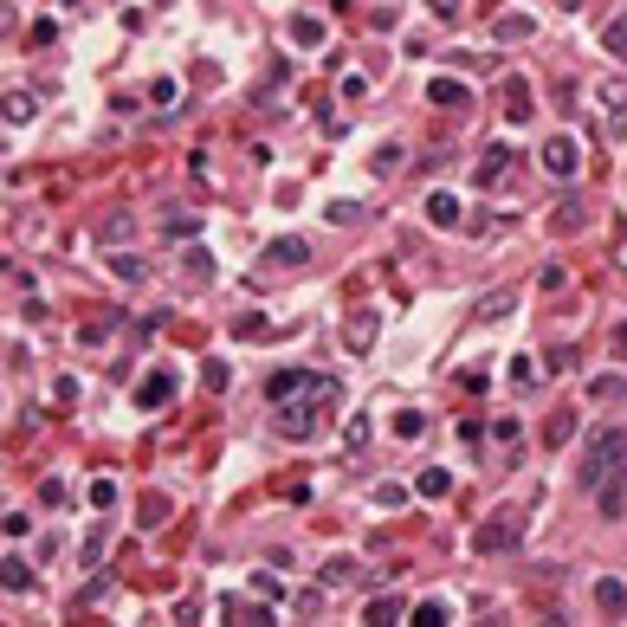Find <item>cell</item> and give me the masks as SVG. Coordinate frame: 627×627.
<instances>
[{
    "mask_svg": "<svg viewBox=\"0 0 627 627\" xmlns=\"http://www.w3.org/2000/svg\"><path fill=\"white\" fill-rule=\"evenodd\" d=\"M375 505L381 511H401L407 505V485H375Z\"/></svg>",
    "mask_w": 627,
    "mask_h": 627,
    "instance_id": "38",
    "label": "cell"
},
{
    "mask_svg": "<svg viewBox=\"0 0 627 627\" xmlns=\"http://www.w3.org/2000/svg\"><path fill=\"white\" fill-rule=\"evenodd\" d=\"M407 614V602H401V595H375V602H369V621L381 627V621H401Z\"/></svg>",
    "mask_w": 627,
    "mask_h": 627,
    "instance_id": "28",
    "label": "cell"
},
{
    "mask_svg": "<svg viewBox=\"0 0 627 627\" xmlns=\"http://www.w3.org/2000/svg\"><path fill=\"white\" fill-rule=\"evenodd\" d=\"M265 330H272V323H265V317H239V323H233V337H239V343H259Z\"/></svg>",
    "mask_w": 627,
    "mask_h": 627,
    "instance_id": "35",
    "label": "cell"
},
{
    "mask_svg": "<svg viewBox=\"0 0 627 627\" xmlns=\"http://www.w3.org/2000/svg\"><path fill=\"white\" fill-rule=\"evenodd\" d=\"M317 414H323V407L297 395V401H279V414H272V421H279L285 440H311V433H317Z\"/></svg>",
    "mask_w": 627,
    "mask_h": 627,
    "instance_id": "4",
    "label": "cell"
},
{
    "mask_svg": "<svg viewBox=\"0 0 627 627\" xmlns=\"http://www.w3.org/2000/svg\"><path fill=\"white\" fill-rule=\"evenodd\" d=\"M305 259H311V239L305 233H279L265 247V265H305Z\"/></svg>",
    "mask_w": 627,
    "mask_h": 627,
    "instance_id": "11",
    "label": "cell"
},
{
    "mask_svg": "<svg viewBox=\"0 0 627 627\" xmlns=\"http://www.w3.org/2000/svg\"><path fill=\"white\" fill-rule=\"evenodd\" d=\"M517 543H524V511H492L472 531V550L479 556H505V550H517Z\"/></svg>",
    "mask_w": 627,
    "mask_h": 627,
    "instance_id": "2",
    "label": "cell"
},
{
    "mask_svg": "<svg viewBox=\"0 0 627 627\" xmlns=\"http://www.w3.org/2000/svg\"><path fill=\"white\" fill-rule=\"evenodd\" d=\"M595 97H602L608 136H627V78H602V85H595Z\"/></svg>",
    "mask_w": 627,
    "mask_h": 627,
    "instance_id": "5",
    "label": "cell"
},
{
    "mask_svg": "<svg viewBox=\"0 0 627 627\" xmlns=\"http://www.w3.org/2000/svg\"><path fill=\"white\" fill-rule=\"evenodd\" d=\"M305 389H311V375H305V369H279V375L265 381V401L279 407V401H297V395H305Z\"/></svg>",
    "mask_w": 627,
    "mask_h": 627,
    "instance_id": "13",
    "label": "cell"
},
{
    "mask_svg": "<svg viewBox=\"0 0 627 627\" xmlns=\"http://www.w3.org/2000/svg\"><path fill=\"white\" fill-rule=\"evenodd\" d=\"M104 239H111V247H117V239H130V213H111V221H104Z\"/></svg>",
    "mask_w": 627,
    "mask_h": 627,
    "instance_id": "42",
    "label": "cell"
},
{
    "mask_svg": "<svg viewBox=\"0 0 627 627\" xmlns=\"http://www.w3.org/2000/svg\"><path fill=\"white\" fill-rule=\"evenodd\" d=\"M414 492H421V498H447V492H453V472H447V466H427V472L414 479Z\"/></svg>",
    "mask_w": 627,
    "mask_h": 627,
    "instance_id": "25",
    "label": "cell"
},
{
    "mask_svg": "<svg viewBox=\"0 0 627 627\" xmlns=\"http://www.w3.org/2000/svg\"><path fill=\"white\" fill-rule=\"evenodd\" d=\"M104 550H111V524H97V531L85 537V569H97V563H104Z\"/></svg>",
    "mask_w": 627,
    "mask_h": 627,
    "instance_id": "31",
    "label": "cell"
},
{
    "mask_svg": "<svg viewBox=\"0 0 627 627\" xmlns=\"http://www.w3.org/2000/svg\"><path fill=\"white\" fill-rule=\"evenodd\" d=\"M407 621H414V627H447V621H453V608L440 602V595H427V602L407 608Z\"/></svg>",
    "mask_w": 627,
    "mask_h": 627,
    "instance_id": "17",
    "label": "cell"
},
{
    "mask_svg": "<svg viewBox=\"0 0 627 627\" xmlns=\"http://www.w3.org/2000/svg\"><path fill=\"white\" fill-rule=\"evenodd\" d=\"M602 46H608V52H614V59H627V13H621V20H608V26H602Z\"/></svg>",
    "mask_w": 627,
    "mask_h": 627,
    "instance_id": "32",
    "label": "cell"
},
{
    "mask_svg": "<svg viewBox=\"0 0 627 627\" xmlns=\"http://www.w3.org/2000/svg\"><path fill=\"white\" fill-rule=\"evenodd\" d=\"M543 175H556V181H576L582 175V143L576 136H543Z\"/></svg>",
    "mask_w": 627,
    "mask_h": 627,
    "instance_id": "3",
    "label": "cell"
},
{
    "mask_svg": "<svg viewBox=\"0 0 627 627\" xmlns=\"http://www.w3.org/2000/svg\"><path fill=\"white\" fill-rule=\"evenodd\" d=\"M427 104H433V111H466V104H472V91L466 85H459V78H427Z\"/></svg>",
    "mask_w": 627,
    "mask_h": 627,
    "instance_id": "6",
    "label": "cell"
},
{
    "mask_svg": "<svg viewBox=\"0 0 627 627\" xmlns=\"http://www.w3.org/2000/svg\"><path fill=\"white\" fill-rule=\"evenodd\" d=\"M505 111H511V123H531V85H524V78H505Z\"/></svg>",
    "mask_w": 627,
    "mask_h": 627,
    "instance_id": "22",
    "label": "cell"
},
{
    "mask_svg": "<svg viewBox=\"0 0 627 627\" xmlns=\"http://www.w3.org/2000/svg\"><path fill=\"white\" fill-rule=\"evenodd\" d=\"M427 13H433V20H447V26H453V20H459V0H427Z\"/></svg>",
    "mask_w": 627,
    "mask_h": 627,
    "instance_id": "43",
    "label": "cell"
},
{
    "mask_svg": "<svg viewBox=\"0 0 627 627\" xmlns=\"http://www.w3.org/2000/svg\"><path fill=\"white\" fill-rule=\"evenodd\" d=\"M233 381V363H207V389H227Z\"/></svg>",
    "mask_w": 627,
    "mask_h": 627,
    "instance_id": "45",
    "label": "cell"
},
{
    "mask_svg": "<svg viewBox=\"0 0 627 627\" xmlns=\"http://www.w3.org/2000/svg\"><path fill=\"white\" fill-rule=\"evenodd\" d=\"M576 407H556V414H550V427H543V440H550V447H569V440H576Z\"/></svg>",
    "mask_w": 627,
    "mask_h": 627,
    "instance_id": "18",
    "label": "cell"
},
{
    "mask_svg": "<svg viewBox=\"0 0 627 627\" xmlns=\"http://www.w3.org/2000/svg\"><path fill=\"white\" fill-rule=\"evenodd\" d=\"M421 213H427V227H466V213H459V201L447 195V188H427Z\"/></svg>",
    "mask_w": 627,
    "mask_h": 627,
    "instance_id": "9",
    "label": "cell"
},
{
    "mask_svg": "<svg viewBox=\"0 0 627 627\" xmlns=\"http://www.w3.org/2000/svg\"><path fill=\"white\" fill-rule=\"evenodd\" d=\"M375 323H381V311H356V317L343 323V343H349V349H369V343H375Z\"/></svg>",
    "mask_w": 627,
    "mask_h": 627,
    "instance_id": "15",
    "label": "cell"
},
{
    "mask_svg": "<svg viewBox=\"0 0 627 627\" xmlns=\"http://www.w3.org/2000/svg\"><path fill=\"white\" fill-rule=\"evenodd\" d=\"M627 472V433L621 427H595L589 433V453H582V492H602L608 479Z\"/></svg>",
    "mask_w": 627,
    "mask_h": 627,
    "instance_id": "1",
    "label": "cell"
},
{
    "mask_svg": "<svg viewBox=\"0 0 627 627\" xmlns=\"http://www.w3.org/2000/svg\"><path fill=\"white\" fill-rule=\"evenodd\" d=\"M323 221H330V227H356L363 221V201H330V207H323Z\"/></svg>",
    "mask_w": 627,
    "mask_h": 627,
    "instance_id": "29",
    "label": "cell"
},
{
    "mask_svg": "<svg viewBox=\"0 0 627 627\" xmlns=\"http://www.w3.org/2000/svg\"><path fill=\"white\" fill-rule=\"evenodd\" d=\"M149 97H155V104H175V111H181V85H175V78H155Z\"/></svg>",
    "mask_w": 627,
    "mask_h": 627,
    "instance_id": "39",
    "label": "cell"
},
{
    "mask_svg": "<svg viewBox=\"0 0 627 627\" xmlns=\"http://www.w3.org/2000/svg\"><path fill=\"white\" fill-rule=\"evenodd\" d=\"M175 395V369H149L143 381H136V407H162Z\"/></svg>",
    "mask_w": 627,
    "mask_h": 627,
    "instance_id": "12",
    "label": "cell"
},
{
    "mask_svg": "<svg viewBox=\"0 0 627 627\" xmlns=\"http://www.w3.org/2000/svg\"><path fill=\"white\" fill-rule=\"evenodd\" d=\"M175 272H181L188 291H201V285H213V253L207 247H181V265Z\"/></svg>",
    "mask_w": 627,
    "mask_h": 627,
    "instance_id": "8",
    "label": "cell"
},
{
    "mask_svg": "<svg viewBox=\"0 0 627 627\" xmlns=\"http://www.w3.org/2000/svg\"><path fill=\"white\" fill-rule=\"evenodd\" d=\"M401 162H407V149H401V143H381V149L369 155V175L389 181V175H401Z\"/></svg>",
    "mask_w": 627,
    "mask_h": 627,
    "instance_id": "20",
    "label": "cell"
},
{
    "mask_svg": "<svg viewBox=\"0 0 627 627\" xmlns=\"http://www.w3.org/2000/svg\"><path fill=\"white\" fill-rule=\"evenodd\" d=\"M363 440H369V414H349V427H343V453H363Z\"/></svg>",
    "mask_w": 627,
    "mask_h": 627,
    "instance_id": "33",
    "label": "cell"
},
{
    "mask_svg": "<svg viewBox=\"0 0 627 627\" xmlns=\"http://www.w3.org/2000/svg\"><path fill=\"white\" fill-rule=\"evenodd\" d=\"M595 608H602V614H627V582L602 576V582H595Z\"/></svg>",
    "mask_w": 627,
    "mask_h": 627,
    "instance_id": "16",
    "label": "cell"
},
{
    "mask_svg": "<svg viewBox=\"0 0 627 627\" xmlns=\"http://www.w3.org/2000/svg\"><path fill=\"white\" fill-rule=\"evenodd\" d=\"M589 401H595V407L627 401V381H621V375H595V381H589Z\"/></svg>",
    "mask_w": 627,
    "mask_h": 627,
    "instance_id": "21",
    "label": "cell"
},
{
    "mask_svg": "<svg viewBox=\"0 0 627 627\" xmlns=\"http://www.w3.org/2000/svg\"><path fill=\"white\" fill-rule=\"evenodd\" d=\"M614 253H621V265H627V221H621V239H614Z\"/></svg>",
    "mask_w": 627,
    "mask_h": 627,
    "instance_id": "47",
    "label": "cell"
},
{
    "mask_svg": "<svg viewBox=\"0 0 627 627\" xmlns=\"http://www.w3.org/2000/svg\"><path fill=\"white\" fill-rule=\"evenodd\" d=\"M395 440H421V433H427V414H421V407H395Z\"/></svg>",
    "mask_w": 627,
    "mask_h": 627,
    "instance_id": "23",
    "label": "cell"
},
{
    "mask_svg": "<svg viewBox=\"0 0 627 627\" xmlns=\"http://www.w3.org/2000/svg\"><path fill=\"white\" fill-rule=\"evenodd\" d=\"M511 381H517V389H531V381H537V369H531V356H517V363H511Z\"/></svg>",
    "mask_w": 627,
    "mask_h": 627,
    "instance_id": "44",
    "label": "cell"
},
{
    "mask_svg": "<svg viewBox=\"0 0 627 627\" xmlns=\"http://www.w3.org/2000/svg\"><path fill=\"white\" fill-rule=\"evenodd\" d=\"M582 227V201H563V213H556V233H576Z\"/></svg>",
    "mask_w": 627,
    "mask_h": 627,
    "instance_id": "40",
    "label": "cell"
},
{
    "mask_svg": "<svg viewBox=\"0 0 627 627\" xmlns=\"http://www.w3.org/2000/svg\"><path fill=\"white\" fill-rule=\"evenodd\" d=\"M111 272H117L123 285H143V279H149V265L136 259V253H111Z\"/></svg>",
    "mask_w": 627,
    "mask_h": 627,
    "instance_id": "27",
    "label": "cell"
},
{
    "mask_svg": "<svg viewBox=\"0 0 627 627\" xmlns=\"http://www.w3.org/2000/svg\"><path fill=\"white\" fill-rule=\"evenodd\" d=\"M511 305H517V291H492V297H479V311H485V317H505Z\"/></svg>",
    "mask_w": 627,
    "mask_h": 627,
    "instance_id": "36",
    "label": "cell"
},
{
    "mask_svg": "<svg viewBox=\"0 0 627 627\" xmlns=\"http://www.w3.org/2000/svg\"><path fill=\"white\" fill-rule=\"evenodd\" d=\"M505 175H511V143H492V149L472 162V181H479V188H498Z\"/></svg>",
    "mask_w": 627,
    "mask_h": 627,
    "instance_id": "7",
    "label": "cell"
},
{
    "mask_svg": "<svg viewBox=\"0 0 627 627\" xmlns=\"http://www.w3.org/2000/svg\"><path fill=\"white\" fill-rule=\"evenodd\" d=\"M0 582H7V595H26V589H33V569H26V556H7V563H0Z\"/></svg>",
    "mask_w": 627,
    "mask_h": 627,
    "instance_id": "24",
    "label": "cell"
},
{
    "mask_svg": "<svg viewBox=\"0 0 627 627\" xmlns=\"http://www.w3.org/2000/svg\"><path fill=\"white\" fill-rule=\"evenodd\" d=\"M253 589H259V595H279V602H285V582L272 576V569H253Z\"/></svg>",
    "mask_w": 627,
    "mask_h": 627,
    "instance_id": "41",
    "label": "cell"
},
{
    "mask_svg": "<svg viewBox=\"0 0 627 627\" xmlns=\"http://www.w3.org/2000/svg\"><path fill=\"white\" fill-rule=\"evenodd\" d=\"M91 505H97V511H117V479H97V485H91Z\"/></svg>",
    "mask_w": 627,
    "mask_h": 627,
    "instance_id": "37",
    "label": "cell"
},
{
    "mask_svg": "<svg viewBox=\"0 0 627 627\" xmlns=\"http://www.w3.org/2000/svg\"><path fill=\"white\" fill-rule=\"evenodd\" d=\"M291 39H297V46H323V20L297 13V20H291Z\"/></svg>",
    "mask_w": 627,
    "mask_h": 627,
    "instance_id": "30",
    "label": "cell"
},
{
    "mask_svg": "<svg viewBox=\"0 0 627 627\" xmlns=\"http://www.w3.org/2000/svg\"><path fill=\"white\" fill-rule=\"evenodd\" d=\"M7 123H33V91H7Z\"/></svg>",
    "mask_w": 627,
    "mask_h": 627,
    "instance_id": "34",
    "label": "cell"
},
{
    "mask_svg": "<svg viewBox=\"0 0 627 627\" xmlns=\"http://www.w3.org/2000/svg\"><path fill=\"white\" fill-rule=\"evenodd\" d=\"M221 614L247 621V627H259V621H279V614L265 608V595H259V589H253V595H227V602H221Z\"/></svg>",
    "mask_w": 627,
    "mask_h": 627,
    "instance_id": "10",
    "label": "cell"
},
{
    "mask_svg": "<svg viewBox=\"0 0 627 627\" xmlns=\"http://www.w3.org/2000/svg\"><path fill=\"white\" fill-rule=\"evenodd\" d=\"M492 39H498V46L537 39V20H531V13H498V20H492Z\"/></svg>",
    "mask_w": 627,
    "mask_h": 627,
    "instance_id": "14",
    "label": "cell"
},
{
    "mask_svg": "<svg viewBox=\"0 0 627 627\" xmlns=\"http://www.w3.org/2000/svg\"><path fill=\"white\" fill-rule=\"evenodd\" d=\"M162 233H169V239H195L201 233V213H175L169 207V213H162Z\"/></svg>",
    "mask_w": 627,
    "mask_h": 627,
    "instance_id": "26",
    "label": "cell"
},
{
    "mask_svg": "<svg viewBox=\"0 0 627 627\" xmlns=\"http://www.w3.org/2000/svg\"><path fill=\"white\" fill-rule=\"evenodd\" d=\"M614 363H627V317L614 323Z\"/></svg>",
    "mask_w": 627,
    "mask_h": 627,
    "instance_id": "46",
    "label": "cell"
},
{
    "mask_svg": "<svg viewBox=\"0 0 627 627\" xmlns=\"http://www.w3.org/2000/svg\"><path fill=\"white\" fill-rule=\"evenodd\" d=\"M363 569H356V556H323V589H349Z\"/></svg>",
    "mask_w": 627,
    "mask_h": 627,
    "instance_id": "19",
    "label": "cell"
}]
</instances>
